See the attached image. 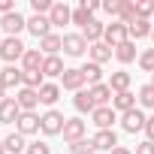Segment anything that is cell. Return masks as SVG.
Listing matches in <instances>:
<instances>
[{"mask_svg":"<svg viewBox=\"0 0 154 154\" xmlns=\"http://www.w3.org/2000/svg\"><path fill=\"white\" fill-rule=\"evenodd\" d=\"M0 85H3V88H18V85H24V69H18L15 63H9L6 69H0Z\"/></svg>","mask_w":154,"mask_h":154,"instance_id":"ba28073f","label":"cell"},{"mask_svg":"<svg viewBox=\"0 0 154 154\" xmlns=\"http://www.w3.org/2000/svg\"><path fill=\"white\" fill-rule=\"evenodd\" d=\"M18 115H21V106L15 97H6L0 103V124H12V121H18Z\"/></svg>","mask_w":154,"mask_h":154,"instance_id":"8fae6325","label":"cell"},{"mask_svg":"<svg viewBox=\"0 0 154 154\" xmlns=\"http://www.w3.org/2000/svg\"><path fill=\"white\" fill-rule=\"evenodd\" d=\"M85 130H88V124H85L82 118H66V124H63V139L72 145V142L85 139Z\"/></svg>","mask_w":154,"mask_h":154,"instance_id":"52a82bcc","label":"cell"},{"mask_svg":"<svg viewBox=\"0 0 154 154\" xmlns=\"http://www.w3.org/2000/svg\"><path fill=\"white\" fill-rule=\"evenodd\" d=\"M121 6H124V0H103V9L109 15H121Z\"/></svg>","mask_w":154,"mask_h":154,"instance_id":"74e56055","label":"cell"},{"mask_svg":"<svg viewBox=\"0 0 154 154\" xmlns=\"http://www.w3.org/2000/svg\"><path fill=\"white\" fill-rule=\"evenodd\" d=\"M136 18H148L151 12H154V0H136Z\"/></svg>","mask_w":154,"mask_h":154,"instance_id":"d590c367","label":"cell"},{"mask_svg":"<svg viewBox=\"0 0 154 154\" xmlns=\"http://www.w3.org/2000/svg\"><path fill=\"white\" fill-rule=\"evenodd\" d=\"M42 63H45L42 48H27L24 57H21V66H24V69H42Z\"/></svg>","mask_w":154,"mask_h":154,"instance_id":"ac0fdd59","label":"cell"},{"mask_svg":"<svg viewBox=\"0 0 154 154\" xmlns=\"http://www.w3.org/2000/svg\"><path fill=\"white\" fill-rule=\"evenodd\" d=\"M91 118H94V124H97L100 130H112V124H115V109H112V106H97Z\"/></svg>","mask_w":154,"mask_h":154,"instance_id":"2e32d148","label":"cell"},{"mask_svg":"<svg viewBox=\"0 0 154 154\" xmlns=\"http://www.w3.org/2000/svg\"><path fill=\"white\" fill-rule=\"evenodd\" d=\"M91 91V97H94V103L97 106H106V103H112V88H109V82H103V85H94V88H88Z\"/></svg>","mask_w":154,"mask_h":154,"instance_id":"cb8c5ba5","label":"cell"},{"mask_svg":"<svg viewBox=\"0 0 154 154\" xmlns=\"http://www.w3.org/2000/svg\"><path fill=\"white\" fill-rule=\"evenodd\" d=\"M45 85V75H42V69H24V88H33V91H39Z\"/></svg>","mask_w":154,"mask_h":154,"instance_id":"4dcf8cb0","label":"cell"},{"mask_svg":"<svg viewBox=\"0 0 154 154\" xmlns=\"http://www.w3.org/2000/svg\"><path fill=\"white\" fill-rule=\"evenodd\" d=\"M0 42H3V39H0Z\"/></svg>","mask_w":154,"mask_h":154,"instance_id":"681fc988","label":"cell"},{"mask_svg":"<svg viewBox=\"0 0 154 154\" xmlns=\"http://www.w3.org/2000/svg\"><path fill=\"white\" fill-rule=\"evenodd\" d=\"M39 118H42V115H36V112H21V115H18V121H15V130H18L21 136L39 133Z\"/></svg>","mask_w":154,"mask_h":154,"instance_id":"8992f818","label":"cell"},{"mask_svg":"<svg viewBox=\"0 0 154 154\" xmlns=\"http://www.w3.org/2000/svg\"><path fill=\"white\" fill-rule=\"evenodd\" d=\"M94 148L112 154V151L118 148V136H115V130H97V136H94Z\"/></svg>","mask_w":154,"mask_h":154,"instance_id":"5bb4252c","label":"cell"},{"mask_svg":"<svg viewBox=\"0 0 154 154\" xmlns=\"http://www.w3.org/2000/svg\"><path fill=\"white\" fill-rule=\"evenodd\" d=\"M79 6H82V9H88V12L94 15V12H97V9H100L103 3H100V0H79Z\"/></svg>","mask_w":154,"mask_h":154,"instance_id":"ab89813d","label":"cell"},{"mask_svg":"<svg viewBox=\"0 0 154 154\" xmlns=\"http://www.w3.org/2000/svg\"><path fill=\"white\" fill-rule=\"evenodd\" d=\"M0 12H3V15L15 12V0H0Z\"/></svg>","mask_w":154,"mask_h":154,"instance_id":"b9f144b4","label":"cell"},{"mask_svg":"<svg viewBox=\"0 0 154 154\" xmlns=\"http://www.w3.org/2000/svg\"><path fill=\"white\" fill-rule=\"evenodd\" d=\"M127 30H130V36L142 39V36H151V30H154V27H151V21H148V18H136V21H133Z\"/></svg>","mask_w":154,"mask_h":154,"instance_id":"f1b7e54d","label":"cell"},{"mask_svg":"<svg viewBox=\"0 0 154 154\" xmlns=\"http://www.w3.org/2000/svg\"><path fill=\"white\" fill-rule=\"evenodd\" d=\"M15 100H18L21 112H33V109L39 106V91H33V88H21V91L15 94Z\"/></svg>","mask_w":154,"mask_h":154,"instance_id":"9a60e30c","label":"cell"},{"mask_svg":"<svg viewBox=\"0 0 154 154\" xmlns=\"http://www.w3.org/2000/svg\"><path fill=\"white\" fill-rule=\"evenodd\" d=\"M60 82H63L66 91H75V94H79L82 85H85V75H82V69H66V72L60 75Z\"/></svg>","mask_w":154,"mask_h":154,"instance_id":"e0dca14e","label":"cell"},{"mask_svg":"<svg viewBox=\"0 0 154 154\" xmlns=\"http://www.w3.org/2000/svg\"><path fill=\"white\" fill-rule=\"evenodd\" d=\"M112 154H133V151H130V148H121V145H118V148H115Z\"/></svg>","mask_w":154,"mask_h":154,"instance_id":"ee69618b","label":"cell"},{"mask_svg":"<svg viewBox=\"0 0 154 154\" xmlns=\"http://www.w3.org/2000/svg\"><path fill=\"white\" fill-rule=\"evenodd\" d=\"M39 45H42V54H45V57H51V54H57V51L63 48V36H57V33H48L45 39H39Z\"/></svg>","mask_w":154,"mask_h":154,"instance_id":"7402d4cb","label":"cell"},{"mask_svg":"<svg viewBox=\"0 0 154 154\" xmlns=\"http://www.w3.org/2000/svg\"><path fill=\"white\" fill-rule=\"evenodd\" d=\"M127 39H130V30H127V24H121V21H112V24H106L103 42H106L109 48H118V45H124Z\"/></svg>","mask_w":154,"mask_h":154,"instance_id":"6da1fadb","label":"cell"},{"mask_svg":"<svg viewBox=\"0 0 154 154\" xmlns=\"http://www.w3.org/2000/svg\"><path fill=\"white\" fill-rule=\"evenodd\" d=\"M109 88H112V94H121V91H130V72H124V69L112 72V79H109Z\"/></svg>","mask_w":154,"mask_h":154,"instance_id":"d4e9b609","label":"cell"},{"mask_svg":"<svg viewBox=\"0 0 154 154\" xmlns=\"http://www.w3.org/2000/svg\"><path fill=\"white\" fill-rule=\"evenodd\" d=\"M3 145H6V154H24L27 151V142H24V136L15 130V133H9L6 139H3Z\"/></svg>","mask_w":154,"mask_h":154,"instance_id":"ffe728a7","label":"cell"},{"mask_svg":"<svg viewBox=\"0 0 154 154\" xmlns=\"http://www.w3.org/2000/svg\"><path fill=\"white\" fill-rule=\"evenodd\" d=\"M69 151H72V154H97L94 139H79V142H72V145H69Z\"/></svg>","mask_w":154,"mask_h":154,"instance_id":"d6a6232c","label":"cell"},{"mask_svg":"<svg viewBox=\"0 0 154 154\" xmlns=\"http://www.w3.org/2000/svg\"><path fill=\"white\" fill-rule=\"evenodd\" d=\"M139 66H142L145 72H151V75H154V48H145V51L139 54Z\"/></svg>","mask_w":154,"mask_h":154,"instance_id":"e575fe53","label":"cell"},{"mask_svg":"<svg viewBox=\"0 0 154 154\" xmlns=\"http://www.w3.org/2000/svg\"><path fill=\"white\" fill-rule=\"evenodd\" d=\"M145 124H148V118H145L142 109H130V112L121 115V127L127 133H139V130H145Z\"/></svg>","mask_w":154,"mask_h":154,"instance_id":"277c9868","label":"cell"},{"mask_svg":"<svg viewBox=\"0 0 154 154\" xmlns=\"http://www.w3.org/2000/svg\"><path fill=\"white\" fill-rule=\"evenodd\" d=\"M136 154H154V142H148V139L139 142V145H136Z\"/></svg>","mask_w":154,"mask_h":154,"instance_id":"60d3db41","label":"cell"},{"mask_svg":"<svg viewBox=\"0 0 154 154\" xmlns=\"http://www.w3.org/2000/svg\"><path fill=\"white\" fill-rule=\"evenodd\" d=\"M133 21H136V6L130 3V0H124V6H121V24H127V27H130Z\"/></svg>","mask_w":154,"mask_h":154,"instance_id":"836d02e7","label":"cell"},{"mask_svg":"<svg viewBox=\"0 0 154 154\" xmlns=\"http://www.w3.org/2000/svg\"><path fill=\"white\" fill-rule=\"evenodd\" d=\"M27 30H30L36 39H45V36L51 33V21H48V15H30V18H27Z\"/></svg>","mask_w":154,"mask_h":154,"instance_id":"9c48e42d","label":"cell"},{"mask_svg":"<svg viewBox=\"0 0 154 154\" xmlns=\"http://www.w3.org/2000/svg\"><path fill=\"white\" fill-rule=\"evenodd\" d=\"M145 133H148V142H154V115L148 118V124H145Z\"/></svg>","mask_w":154,"mask_h":154,"instance_id":"7bdbcfd3","label":"cell"},{"mask_svg":"<svg viewBox=\"0 0 154 154\" xmlns=\"http://www.w3.org/2000/svg\"><path fill=\"white\" fill-rule=\"evenodd\" d=\"M3 94H6V88H3V85H0V103H3V100H6V97H3Z\"/></svg>","mask_w":154,"mask_h":154,"instance_id":"f6af8a7d","label":"cell"},{"mask_svg":"<svg viewBox=\"0 0 154 154\" xmlns=\"http://www.w3.org/2000/svg\"><path fill=\"white\" fill-rule=\"evenodd\" d=\"M24 154H51V148H48V145H45V142H30V145H27V151H24Z\"/></svg>","mask_w":154,"mask_h":154,"instance_id":"f35d334b","label":"cell"},{"mask_svg":"<svg viewBox=\"0 0 154 154\" xmlns=\"http://www.w3.org/2000/svg\"><path fill=\"white\" fill-rule=\"evenodd\" d=\"M103 33H106V24H103V21H97V18H91V21L82 27V36H85V42H88V45L103 42Z\"/></svg>","mask_w":154,"mask_h":154,"instance_id":"4fadbf2b","label":"cell"},{"mask_svg":"<svg viewBox=\"0 0 154 154\" xmlns=\"http://www.w3.org/2000/svg\"><path fill=\"white\" fill-rule=\"evenodd\" d=\"M91 18H94V15H91L88 9H82V6H79V9H72V24H79V27H85V24H88Z\"/></svg>","mask_w":154,"mask_h":154,"instance_id":"8d00e7d4","label":"cell"},{"mask_svg":"<svg viewBox=\"0 0 154 154\" xmlns=\"http://www.w3.org/2000/svg\"><path fill=\"white\" fill-rule=\"evenodd\" d=\"M151 85H154V79H151Z\"/></svg>","mask_w":154,"mask_h":154,"instance_id":"c3c4849f","label":"cell"},{"mask_svg":"<svg viewBox=\"0 0 154 154\" xmlns=\"http://www.w3.org/2000/svg\"><path fill=\"white\" fill-rule=\"evenodd\" d=\"M63 124H66V118H63L57 109H48V112L39 118V130H42L45 136H57V133H63Z\"/></svg>","mask_w":154,"mask_h":154,"instance_id":"7a4b0ae2","label":"cell"},{"mask_svg":"<svg viewBox=\"0 0 154 154\" xmlns=\"http://www.w3.org/2000/svg\"><path fill=\"white\" fill-rule=\"evenodd\" d=\"M48 21H51V27H63V24L72 21V9L66 3H54L51 12H48Z\"/></svg>","mask_w":154,"mask_h":154,"instance_id":"7c38bea8","label":"cell"},{"mask_svg":"<svg viewBox=\"0 0 154 154\" xmlns=\"http://www.w3.org/2000/svg\"><path fill=\"white\" fill-rule=\"evenodd\" d=\"M136 97H139V106H145V109H154V85H142Z\"/></svg>","mask_w":154,"mask_h":154,"instance_id":"1f68e13d","label":"cell"},{"mask_svg":"<svg viewBox=\"0 0 154 154\" xmlns=\"http://www.w3.org/2000/svg\"><path fill=\"white\" fill-rule=\"evenodd\" d=\"M72 106L79 109V112H91V115H94V109H97V103H94V97H91V91H85V88H82L79 94L72 97Z\"/></svg>","mask_w":154,"mask_h":154,"instance_id":"44dd1931","label":"cell"},{"mask_svg":"<svg viewBox=\"0 0 154 154\" xmlns=\"http://www.w3.org/2000/svg\"><path fill=\"white\" fill-rule=\"evenodd\" d=\"M63 72H66V66H63V60H60L57 54L45 57V63H42V75H63Z\"/></svg>","mask_w":154,"mask_h":154,"instance_id":"83f0119b","label":"cell"},{"mask_svg":"<svg viewBox=\"0 0 154 154\" xmlns=\"http://www.w3.org/2000/svg\"><path fill=\"white\" fill-rule=\"evenodd\" d=\"M24 51H27V45L18 39V36H6L3 42H0V57H3V60H21L24 57Z\"/></svg>","mask_w":154,"mask_h":154,"instance_id":"3957f363","label":"cell"},{"mask_svg":"<svg viewBox=\"0 0 154 154\" xmlns=\"http://www.w3.org/2000/svg\"><path fill=\"white\" fill-rule=\"evenodd\" d=\"M60 100V88L57 85H51V82H45L42 88H39V103H45V106H54Z\"/></svg>","mask_w":154,"mask_h":154,"instance_id":"484cf974","label":"cell"},{"mask_svg":"<svg viewBox=\"0 0 154 154\" xmlns=\"http://www.w3.org/2000/svg\"><path fill=\"white\" fill-rule=\"evenodd\" d=\"M0 154H6V145H3V139H0Z\"/></svg>","mask_w":154,"mask_h":154,"instance_id":"bcb514c9","label":"cell"},{"mask_svg":"<svg viewBox=\"0 0 154 154\" xmlns=\"http://www.w3.org/2000/svg\"><path fill=\"white\" fill-rule=\"evenodd\" d=\"M112 109H118L121 115H124V112H130V109H136V94H130V91L115 94V97H112Z\"/></svg>","mask_w":154,"mask_h":154,"instance_id":"d6986e66","label":"cell"},{"mask_svg":"<svg viewBox=\"0 0 154 154\" xmlns=\"http://www.w3.org/2000/svg\"><path fill=\"white\" fill-rule=\"evenodd\" d=\"M82 75H85V82L94 88V85H103V69H100V63H85L82 66Z\"/></svg>","mask_w":154,"mask_h":154,"instance_id":"4316f807","label":"cell"},{"mask_svg":"<svg viewBox=\"0 0 154 154\" xmlns=\"http://www.w3.org/2000/svg\"><path fill=\"white\" fill-rule=\"evenodd\" d=\"M151 39H154V30H151Z\"/></svg>","mask_w":154,"mask_h":154,"instance_id":"7dc6e473","label":"cell"},{"mask_svg":"<svg viewBox=\"0 0 154 154\" xmlns=\"http://www.w3.org/2000/svg\"><path fill=\"white\" fill-rule=\"evenodd\" d=\"M88 54H91V63H106L112 57V48L106 42H94V45H88Z\"/></svg>","mask_w":154,"mask_h":154,"instance_id":"603a6c76","label":"cell"},{"mask_svg":"<svg viewBox=\"0 0 154 154\" xmlns=\"http://www.w3.org/2000/svg\"><path fill=\"white\" fill-rule=\"evenodd\" d=\"M85 48H88V42H85V36H82V33H66V36H63V51H66L69 57L85 54Z\"/></svg>","mask_w":154,"mask_h":154,"instance_id":"30bf717a","label":"cell"},{"mask_svg":"<svg viewBox=\"0 0 154 154\" xmlns=\"http://www.w3.org/2000/svg\"><path fill=\"white\" fill-rule=\"evenodd\" d=\"M0 27H3L9 36H18V33L27 27V18H24L18 9H15V12H9V15H3V18H0Z\"/></svg>","mask_w":154,"mask_h":154,"instance_id":"5b68a950","label":"cell"},{"mask_svg":"<svg viewBox=\"0 0 154 154\" xmlns=\"http://www.w3.org/2000/svg\"><path fill=\"white\" fill-rule=\"evenodd\" d=\"M115 57H118L121 63H133V60H136V42L127 39L124 45H118V48H115Z\"/></svg>","mask_w":154,"mask_h":154,"instance_id":"f546056e","label":"cell"}]
</instances>
